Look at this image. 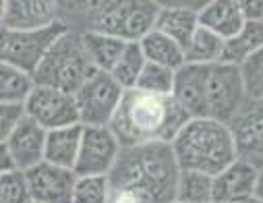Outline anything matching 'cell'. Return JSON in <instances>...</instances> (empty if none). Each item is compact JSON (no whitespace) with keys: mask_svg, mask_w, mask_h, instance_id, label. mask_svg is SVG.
I'll list each match as a JSON object with an SVG mask.
<instances>
[{"mask_svg":"<svg viewBox=\"0 0 263 203\" xmlns=\"http://www.w3.org/2000/svg\"><path fill=\"white\" fill-rule=\"evenodd\" d=\"M180 166L170 143H145L122 150L110 172L112 189L133 193L141 203H170L176 199Z\"/></svg>","mask_w":263,"mask_h":203,"instance_id":"cell-1","label":"cell"},{"mask_svg":"<svg viewBox=\"0 0 263 203\" xmlns=\"http://www.w3.org/2000/svg\"><path fill=\"white\" fill-rule=\"evenodd\" d=\"M180 170L218 176L238 160L230 124L214 118H193L170 143Z\"/></svg>","mask_w":263,"mask_h":203,"instance_id":"cell-2","label":"cell"},{"mask_svg":"<svg viewBox=\"0 0 263 203\" xmlns=\"http://www.w3.org/2000/svg\"><path fill=\"white\" fill-rule=\"evenodd\" d=\"M170 102L172 96L162 98L139 89L124 91L122 102L110 122V131L116 135L122 150L156 141L164 143Z\"/></svg>","mask_w":263,"mask_h":203,"instance_id":"cell-3","label":"cell"},{"mask_svg":"<svg viewBox=\"0 0 263 203\" xmlns=\"http://www.w3.org/2000/svg\"><path fill=\"white\" fill-rule=\"evenodd\" d=\"M96 73L98 71L87 54L83 35L69 29L48 50L37 71L33 73V81L35 85L60 89L75 96Z\"/></svg>","mask_w":263,"mask_h":203,"instance_id":"cell-4","label":"cell"},{"mask_svg":"<svg viewBox=\"0 0 263 203\" xmlns=\"http://www.w3.org/2000/svg\"><path fill=\"white\" fill-rule=\"evenodd\" d=\"M160 5L143 0L100 3L91 9L87 31L106 33L122 42H141L156 25Z\"/></svg>","mask_w":263,"mask_h":203,"instance_id":"cell-5","label":"cell"},{"mask_svg":"<svg viewBox=\"0 0 263 203\" xmlns=\"http://www.w3.org/2000/svg\"><path fill=\"white\" fill-rule=\"evenodd\" d=\"M69 31L64 21H56L44 29L17 31L0 27V62H7L15 69L33 77L54 42Z\"/></svg>","mask_w":263,"mask_h":203,"instance_id":"cell-6","label":"cell"},{"mask_svg":"<svg viewBox=\"0 0 263 203\" xmlns=\"http://www.w3.org/2000/svg\"><path fill=\"white\" fill-rule=\"evenodd\" d=\"M247 85L240 66L212 64L205 81V118L230 124L247 104Z\"/></svg>","mask_w":263,"mask_h":203,"instance_id":"cell-7","label":"cell"},{"mask_svg":"<svg viewBox=\"0 0 263 203\" xmlns=\"http://www.w3.org/2000/svg\"><path fill=\"white\" fill-rule=\"evenodd\" d=\"M124 89L108 75V73H96L91 75L85 85L75 94L77 108H79V120L83 126H110L120 102H122Z\"/></svg>","mask_w":263,"mask_h":203,"instance_id":"cell-8","label":"cell"},{"mask_svg":"<svg viewBox=\"0 0 263 203\" xmlns=\"http://www.w3.org/2000/svg\"><path fill=\"white\" fill-rule=\"evenodd\" d=\"M23 108H25V116L35 120L46 131L81 124L75 96L60 89L35 85Z\"/></svg>","mask_w":263,"mask_h":203,"instance_id":"cell-9","label":"cell"},{"mask_svg":"<svg viewBox=\"0 0 263 203\" xmlns=\"http://www.w3.org/2000/svg\"><path fill=\"white\" fill-rule=\"evenodd\" d=\"M122 145L110 126H83L81 150L75 164L77 176H110Z\"/></svg>","mask_w":263,"mask_h":203,"instance_id":"cell-10","label":"cell"},{"mask_svg":"<svg viewBox=\"0 0 263 203\" xmlns=\"http://www.w3.org/2000/svg\"><path fill=\"white\" fill-rule=\"evenodd\" d=\"M31 201L35 203H73L77 174L48 162L37 164L25 172Z\"/></svg>","mask_w":263,"mask_h":203,"instance_id":"cell-11","label":"cell"},{"mask_svg":"<svg viewBox=\"0 0 263 203\" xmlns=\"http://www.w3.org/2000/svg\"><path fill=\"white\" fill-rule=\"evenodd\" d=\"M46 137H48V131L42 128L29 116H23L19 120V124L15 126V131L11 133V137L7 141L9 154H11L17 170L27 172L44 162Z\"/></svg>","mask_w":263,"mask_h":203,"instance_id":"cell-12","label":"cell"},{"mask_svg":"<svg viewBox=\"0 0 263 203\" xmlns=\"http://www.w3.org/2000/svg\"><path fill=\"white\" fill-rule=\"evenodd\" d=\"M259 170L253 162L238 158L224 172L214 176V203H232L257 195Z\"/></svg>","mask_w":263,"mask_h":203,"instance_id":"cell-13","label":"cell"},{"mask_svg":"<svg viewBox=\"0 0 263 203\" xmlns=\"http://www.w3.org/2000/svg\"><path fill=\"white\" fill-rule=\"evenodd\" d=\"M210 66L184 64L176 71L172 100L180 104L191 118H205V81Z\"/></svg>","mask_w":263,"mask_h":203,"instance_id":"cell-14","label":"cell"},{"mask_svg":"<svg viewBox=\"0 0 263 203\" xmlns=\"http://www.w3.org/2000/svg\"><path fill=\"white\" fill-rule=\"evenodd\" d=\"M56 21L60 19L54 3H46V0H7L3 27L17 31H33L44 29Z\"/></svg>","mask_w":263,"mask_h":203,"instance_id":"cell-15","label":"cell"},{"mask_svg":"<svg viewBox=\"0 0 263 203\" xmlns=\"http://www.w3.org/2000/svg\"><path fill=\"white\" fill-rule=\"evenodd\" d=\"M242 9L236 0H214L199 9V25L222 38L224 42L236 35L245 25Z\"/></svg>","mask_w":263,"mask_h":203,"instance_id":"cell-16","label":"cell"},{"mask_svg":"<svg viewBox=\"0 0 263 203\" xmlns=\"http://www.w3.org/2000/svg\"><path fill=\"white\" fill-rule=\"evenodd\" d=\"M81 137H83V124L48 131L44 162L67 168V170H75L79 150H81Z\"/></svg>","mask_w":263,"mask_h":203,"instance_id":"cell-17","label":"cell"},{"mask_svg":"<svg viewBox=\"0 0 263 203\" xmlns=\"http://www.w3.org/2000/svg\"><path fill=\"white\" fill-rule=\"evenodd\" d=\"M197 27H199V9L195 11V9L182 7V5L160 7V13H158V19L154 25L156 31L168 35L182 48L189 46Z\"/></svg>","mask_w":263,"mask_h":203,"instance_id":"cell-18","label":"cell"},{"mask_svg":"<svg viewBox=\"0 0 263 203\" xmlns=\"http://www.w3.org/2000/svg\"><path fill=\"white\" fill-rule=\"evenodd\" d=\"M261 50H263V21H247L236 35L224 42L222 62L232 66H242Z\"/></svg>","mask_w":263,"mask_h":203,"instance_id":"cell-19","label":"cell"},{"mask_svg":"<svg viewBox=\"0 0 263 203\" xmlns=\"http://www.w3.org/2000/svg\"><path fill=\"white\" fill-rule=\"evenodd\" d=\"M247 108V106H245ZM234 141L240 154H255L263 152V104L259 108H251L249 112L242 110L232 122H230Z\"/></svg>","mask_w":263,"mask_h":203,"instance_id":"cell-20","label":"cell"},{"mask_svg":"<svg viewBox=\"0 0 263 203\" xmlns=\"http://www.w3.org/2000/svg\"><path fill=\"white\" fill-rule=\"evenodd\" d=\"M143 56L147 62L166 66V69L178 71L180 66H184V48L180 44H176L174 40H170L168 35L152 29L141 42H139Z\"/></svg>","mask_w":263,"mask_h":203,"instance_id":"cell-21","label":"cell"},{"mask_svg":"<svg viewBox=\"0 0 263 203\" xmlns=\"http://www.w3.org/2000/svg\"><path fill=\"white\" fill-rule=\"evenodd\" d=\"M81 35H83L87 54L96 66V71L110 75L118 58L122 56L124 48L128 46V42H122V40L106 35V33H96V31H83Z\"/></svg>","mask_w":263,"mask_h":203,"instance_id":"cell-22","label":"cell"},{"mask_svg":"<svg viewBox=\"0 0 263 203\" xmlns=\"http://www.w3.org/2000/svg\"><path fill=\"white\" fill-rule=\"evenodd\" d=\"M222 54H224V40L199 25L193 40L184 48V62L197 66H212L222 62Z\"/></svg>","mask_w":263,"mask_h":203,"instance_id":"cell-23","label":"cell"},{"mask_svg":"<svg viewBox=\"0 0 263 203\" xmlns=\"http://www.w3.org/2000/svg\"><path fill=\"white\" fill-rule=\"evenodd\" d=\"M35 81L31 75L0 62V104H25L33 91Z\"/></svg>","mask_w":263,"mask_h":203,"instance_id":"cell-24","label":"cell"},{"mask_svg":"<svg viewBox=\"0 0 263 203\" xmlns=\"http://www.w3.org/2000/svg\"><path fill=\"white\" fill-rule=\"evenodd\" d=\"M145 62H147V60H145V56H143V50H141L139 42H130V44L124 48L122 56L118 58V62H116V66L112 69L110 77H112L124 91L135 89V87H137V81H139V77H141V73H143V69H145Z\"/></svg>","mask_w":263,"mask_h":203,"instance_id":"cell-25","label":"cell"},{"mask_svg":"<svg viewBox=\"0 0 263 203\" xmlns=\"http://www.w3.org/2000/svg\"><path fill=\"white\" fill-rule=\"evenodd\" d=\"M176 201L180 203H214V176L180 170Z\"/></svg>","mask_w":263,"mask_h":203,"instance_id":"cell-26","label":"cell"},{"mask_svg":"<svg viewBox=\"0 0 263 203\" xmlns=\"http://www.w3.org/2000/svg\"><path fill=\"white\" fill-rule=\"evenodd\" d=\"M174 79H176V71L154 64V62H145V69H143L135 89L154 94V96H162V98H170L172 89H174Z\"/></svg>","mask_w":263,"mask_h":203,"instance_id":"cell-27","label":"cell"},{"mask_svg":"<svg viewBox=\"0 0 263 203\" xmlns=\"http://www.w3.org/2000/svg\"><path fill=\"white\" fill-rule=\"evenodd\" d=\"M110 195V176H77L73 203H108Z\"/></svg>","mask_w":263,"mask_h":203,"instance_id":"cell-28","label":"cell"},{"mask_svg":"<svg viewBox=\"0 0 263 203\" xmlns=\"http://www.w3.org/2000/svg\"><path fill=\"white\" fill-rule=\"evenodd\" d=\"M0 203H31L25 172L11 170L0 174Z\"/></svg>","mask_w":263,"mask_h":203,"instance_id":"cell-29","label":"cell"},{"mask_svg":"<svg viewBox=\"0 0 263 203\" xmlns=\"http://www.w3.org/2000/svg\"><path fill=\"white\" fill-rule=\"evenodd\" d=\"M245 85H247V96L255 100H263V50L253 56L247 64L240 66Z\"/></svg>","mask_w":263,"mask_h":203,"instance_id":"cell-30","label":"cell"},{"mask_svg":"<svg viewBox=\"0 0 263 203\" xmlns=\"http://www.w3.org/2000/svg\"><path fill=\"white\" fill-rule=\"evenodd\" d=\"M25 116V108L21 104H0V143H7L11 133Z\"/></svg>","mask_w":263,"mask_h":203,"instance_id":"cell-31","label":"cell"},{"mask_svg":"<svg viewBox=\"0 0 263 203\" xmlns=\"http://www.w3.org/2000/svg\"><path fill=\"white\" fill-rule=\"evenodd\" d=\"M242 17L245 21H263V0H255V3H240Z\"/></svg>","mask_w":263,"mask_h":203,"instance_id":"cell-32","label":"cell"},{"mask_svg":"<svg viewBox=\"0 0 263 203\" xmlns=\"http://www.w3.org/2000/svg\"><path fill=\"white\" fill-rule=\"evenodd\" d=\"M108 203H141L133 193L122 191V189H112V195L108 199Z\"/></svg>","mask_w":263,"mask_h":203,"instance_id":"cell-33","label":"cell"},{"mask_svg":"<svg viewBox=\"0 0 263 203\" xmlns=\"http://www.w3.org/2000/svg\"><path fill=\"white\" fill-rule=\"evenodd\" d=\"M11 170H17V168H15V162H13L11 154H9L7 143H0V174L11 172Z\"/></svg>","mask_w":263,"mask_h":203,"instance_id":"cell-34","label":"cell"},{"mask_svg":"<svg viewBox=\"0 0 263 203\" xmlns=\"http://www.w3.org/2000/svg\"><path fill=\"white\" fill-rule=\"evenodd\" d=\"M232 203H263V199L259 195H251L247 199H240V201H232Z\"/></svg>","mask_w":263,"mask_h":203,"instance_id":"cell-35","label":"cell"},{"mask_svg":"<svg viewBox=\"0 0 263 203\" xmlns=\"http://www.w3.org/2000/svg\"><path fill=\"white\" fill-rule=\"evenodd\" d=\"M5 11H7V0H0V27L5 23Z\"/></svg>","mask_w":263,"mask_h":203,"instance_id":"cell-36","label":"cell"},{"mask_svg":"<svg viewBox=\"0 0 263 203\" xmlns=\"http://www.w3.org/2000/svg\"><path fill=\"white\" fill-rule=\"evenodd\" d=\"M257 195L263 199V172H259V187H257Z\"/></svg>","mask_w":263,"mask_h":203,"instance_id":"cell-37","label":"cell"},{"mask_svg":"<svg viewBox=\"0 0 263 203\" xmlns=\"http://www.w3.org/2000/svg\"><path fill=\"white\" fill-rule=\"evenodd\" d=\"M170 203H180V201H176V199H174V201H170Z\"/></svg>","mask_w":263,"mask_h":203,"instance_id":"cell-38","label":"cell"},{"mask_svg":"<svg viewBox=\"0 0 263 203\" xmlns=\"http://www.w3.org/2000/svg\"><path fill=\"white\" fill-rule=\"evenodd\" d=\"M31 203H35V201H31Z\"/></svg>","mask_w":263,"mask_h":203,"instance_id":"cell-39","label":"cell"}]
</instances>
